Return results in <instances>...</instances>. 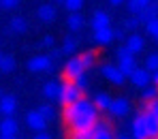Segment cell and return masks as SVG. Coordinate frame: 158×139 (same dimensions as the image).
Here are the masks:
<instances>
[{
    "label": "cell",
    "instance_id": "23",
    "mask_svg": "<svg viewBox=\"0 0 158 139\" xmlns=\"http://www.w3.org/2000/svg\"><path fill=\"white\" fill-rule=\"evenodd\" d=\"M62 54H66V56H73L75 52H77V39H73V36H66L64 41H62Z\"/></svg>",
    "mask_w": 158,
    "mask_h": 139
},
{
    "label": "cell",
    "instance_id": "19",
    "mask_svg": "<svg viewBox=\"0 0 158 139\" xmlns=\"http://www.w3.org/2000/svg\"><path fill=\"white\" fill-rule=\"evenodd\" d=\"M66 26L71 28V32H79L81 28L85 26V19H83V15L79 11H71L69 17H66Z\"/></svg>",
    "mask_w": 158,
    "mask_h": 139
},
{
    "label": "cell",
    "instance_id": "4",
    "mask_svg": "<svg viewBox=\"0 0 158 139\" xmlns=\"http://www.w3.org/2000/svg\"><path fill=\"white\" fill-rule=\"evenodd\" d=\"M128 111H131V101L124 99V96L111 99V103L107 107V113L113 116V118H124V116H128Z\"/></svg>",
    "mask_w": 158,
    "mask_h": 139
},
{
    "label": "cell",
    "instance_id": "22",
    "mask_svg": "<svg viewBox=\"0 0 158 139\" xmlns=\"http://www.w3.org/2000/svg\"><path fill=\"white\" fill-rule=\"evenodd\" d=\"M92 103L96 105V109H98V111H107L109 103H111V94H107V92H96L94 99H92Z\"/></svg>",
    "mask_w": 158,
    "mask_h": 139
},
{
    "label": "cell",
    "instance_id": "44",
    "mask_svg": "<svg viewBox=\"0 0 158 139\" xmlns=\"http://www.w3.org/2000/svg\"><path fill=\"white\" fill-rule=\"evenodd\" d=\"M0 62H2V52H0Z\"/></svg>",
    "mask_w": 158,
    "mask_h": 139
},
{
    "label": "cell",
    "instance_id": "13",
    "mask_svg": "<svg viewBox=\"0 0 158 139\" xmlns=\"http://www.w3.org/2000/svg\"><path fill=\"white\" fill-rule=\"evenodd\" d=\"M36 17L43 22V24H52L53 19L58 17V13H56V4H41L39 9H36Z\"/></svg>",
    "mask_w": 158,
    "mask_h": 139
},
{
    "label": "cell",
    "instance_id": "27",
    "mask_svg": "<svg viewBox=\"0 0 158 139\" xmlns=\"http://www.w3.org/2000/svg\"><path fill=\"white\" fill-rule=\"evenodd\" d=\"M143 26H145V32H148V34H150V36L158 43V17L150 19V22H145Z\"/></svg>",
    "mask_w": 158,
    "mask_h": 139
},
{
    "label": "cell",
    "instance_id": "17",
    "mask_svg": "<svg viewBox=\"0 0 158 139\" xmlns=\"http://www.w3.org/2000/svg\"><path fill=\"white\" fill-rule=\"evenodd\" d=\"M118 69L128 77L132 71L137 69V60H135V56L128 54V56H122V58H118Z\"/></svg>",
    "mask_w": 158,
    "mask_h": 139
},
{
    "label": "cell",
    "instance_id": "33",
    "mask_svg": "<svg viewBox=\"0 0 158 139\" xmlns=\"http://www.w3.org/2000/svg\"><path fill=\"white\" fill-rule=\"evenodd\" d=\"M139 24H141V22H139V17H137V15H132V17H128V19L124 22V30H131V32H135V30L139 28Z\"/></svg>",
    "mask_w": 158,
    "mask_h": 139
},
{
    "label": "cell",
    "instance_id": "16",
    "mask_svg": "<svg viewBox=\"0 0 158 139\" xmlns=\"http://www.w3.org/2000/svg\"><path fill=\"white\" fill-rule=\"evenodd\" d=\"M90 26H92V30H96V28H105V26H111V17L107 15L103 9H96V11H94V15H92V19H90Z\"/></svg>",
    "mask_w": 158,
    "mask_h": 139
},
{
    "label": "cell",
    "instance_id": "1",
    "mask_svg": "<svg viewBox=\"0 0 158 139\" xmlns=\"http://www.w3.org/2000/svg\"><path fill=\"white\" fill-rule=\"evenodd\" d=\"M62 118H64L66 126L71 128V133H77V131H90L92 124L101 118V111L96 109V105L92 101L81 96L75 103L64 105Z\"/></svg>",
    "mask_w": 158,
    "mask_h": 139
},
{
    "label": "cell",
    "instance_id": "37",
    "mask_svg": "<svg viewBox=\"0 0 158 139\" xmlns=\"http://www.w3.org/2000/svg\"><path fill=\"white\" fill-rule=\"evenodd\" d=\"M49 58H52V62L53 60H58V58H60V56H62V49H58V47H49Z\"/></svg>",
    "mask_w": 158,
    "mask_h": 139
},
{
    "label": "cell",
    "instance_id": "21",
    "mask_svg": "<svg viewBox=\"0 0 158 139\" xmlns=\"http://www.w3.org/2000/svg\"><path fill=\"white\" fill-rule=\"evenodd\" d=\"M9 32H13V34H26L28 32L26 17H11V22H9Z\"/></svg>",
    "mask_w": 158,
    "mask_h": 139
},
{
    "label": "cell",
    "instance_id": "34",
    "mask_svg": "<svg viewBox=\"0 0 158 139\" xmlns=\"http://www.w3.org/2000/svg\"><path fill=\"white\" fill-rule=\"evenodd\" d=\"M126 6H128V13H131V15H137V13L141 11L139 0H126Z\"/></svg>",
    "mask_w": 158,
    "mask_h": 139
},
{
    "label": "cell",
    "instance_id": "30",
    "mask_svg": "<svg viewBox=\"0 0 158 139\" xmlns=\"http://www.w3.org/2000/svg\"><path fill=\"white\" fill-rule=\"evenodd\" d=\"M145 69H148L150 73H154L158 69V54H150L145 58Z\"/></svg>",
    "mask_w": 158,
    "mask_h": 139
},
{
    "label": "cell",
    "instance_id": "43",
    "mask_svg": "<svg viewBox=\"0 0 158 139\" xmlns=\"http://www.w3.org/2000/svg\"><path fill=\"white\" fill-rule=\"evenodd\" d=\"M53 4H62V2H64V0H52Z\"/></svg>",
    "mask_w": 158,
    "mask_h": 139
},
{
    "label": "cell",
    "instance_id": "9",
    "mask_svg": "<svg viewBox=\"0 0 158 139\" xmlns=\"http://www.w3.org/2000/svg\"><path fill=\"white\" fill-rule=\"evenodd\" d=\"M101 73H103V77L109 79L113 86H122V83L126 82V75L118 69V64H105V66L101 69Z\"/></svg>",
    "mask_w": 158,
    "mask_h": 139
},
{
    "label": "cell",
    "instance_id": "14",
    "mask_svg": "<svg viewBox=\"0 0 158 139\" xmlns=\"http://www.w3.org/2000/svg\"><path fill=\"white\" fill-rule=\"evenodd\" d=\"M137 17H139L141 24H145V22H150V19L158 17V0H152L150 4H145V6L137 13Z\"/></svg>",
    "mask_w": 158,
    "mask_h": 139
},
{
    "label": "cell",
    "instance_id": "45",
    "mask_svg": "<svg viewBox=\"0 0 158 139\" xmlns=\"http://www.w3.org/2000/svg\"><path fill=\"white\" fill-rule=\"evenodd\" d=\"M0 4H2V0H0Z\"/></svg>",
    "mask_w": 158,
    "mask_h": 139
},
{
    "label": "cell",
    "instance_id": "18",
    "mask_svg": "<svg viewBox=\"0 0 158 139\" xmlns=\"http://www.w3.org/2000/svg\"><path fill=\"white\" fill-rule=\"evenodd\" d=\"M94 41L98 45H109L113 41V28L111 26H105V28H96L94 30Z\"/></svg>",
    "mask_w": 158,
    "mask_h": 139
},
{
    "label": "cell",
    "instance_id": "11",
    "mask_svg": "<svg viewBox=\"0 0 158 139\" xmlns=\"http://www.w3.org/2000/svg\"><path fill=\"white\" fill-rule=\"evenodd\" d=\"M128 77H131L132 86H137V88H143V86L152 83V73H150V71H148L145 66H143V69H139V66H137V69L132 71Z\"/></svg>",
    "mask_w": 158,
    "mask_h": 139
},
{
    "label": "cell",
    "instance_id": "29",
    "mask_svg": "<svg viewBox=\"0 0 158 139\" xmlns=\"http://www.w3.org/2000/svg\"><path fill=\"white\" fill-rule=\"evenodd\" d=\"M39 113H41L47 122H52L53 118H56V109H53L52 105H43V107H39Z\"/></svg>",
    "mask_w": 158,
    "mask_h": 139
},
{
    "label": "cell",
    "instance_id": "15",
    "mask_svg": "<svg viewBox=\"0 0 158 139\" xmlns=\"http://www.w3.org/2000/svg\"><path fill=\"white\" fill-rule=\"evenodd\" d=\"M124 45L128 47V52L131 54H141L143 52V47H145V41H143V36H139V34H131V36H126L124 39Z\"/></svg>",
    "mask_w": 158,
    "mask_h": 139
},
{
    "label": "cell",
    "instance_id": "12",
    "mask_svg": "<svg viewBox=\"0 0 158 139\" xmlns=\"http://www.w3.org/2000/svg\"><path fill=\"white\" fill-rule=\"evenodd\" d=\"M15 111H17V99H15V94L0 96V113L2 116H15Z\"/></svg>",
    "mask_w": 158,
    "mask_h": 139
},
{
    "label": "cell",
    "instance_id": "24",
    "mask_svg": "<svg viewBox=\"0 0 158 139\" xmlns=\"http://www.w3.org/2000/svg\"><path fill=\"white\" fill-rule=\"evenodd\" d=\"M152 99H158V86H143L141 88V101H152Z\"/></svg>",
    "mask_w": 158,
    "mask_h": 139
},
{
    "label": "cell",
    "instance_id": "26",
    "mask_svg": "<svg viewBox=\"0 0 158 139\" xmlns=\"http://www.w3.org/2000/svg\"><path fill=\"white\" fill-rule=\"evenodd\" d=\"M15 58L13 56H2V62H0V71L2 73H13L15 71Z\"/></svg>",
    "mask_w": 158,
    "mask_h": 139
},
{
    "label": "cell",
    "instance_id": "31",
    "mask_svg": "<svg viewBox=\"0 0 158 139\" xmlns=\"http://www.w3.org/2000/svg\"><path fill=\"white\" fill-rule=\"evenodd\" d=\"M73 82H75V86H77V88L81 90V92H88L90 83H88V77H85V73H81V75H79V77H75Z\"/></svg>",
    "mask_w": 158,
    "mask_h": 139
},
{
    "label": "cell",
    "instance_id": "3",
    "mask_svg": "<svg viewBox=\"0 0 158 139\" xmlns=\"http://www.w3.org/2000/svg\"><path fill=\"white\" fill-rule=\"evenodd\" d=\"M81 96H83V92L75 86V82H73V79H66V82H62V90H60V99H58V103L64 107V105L75 103L77 99H81Z\"/></svg>",
    "mask_w": 158,
    "mask_h": 139
},
{
    "label": "cell",
    "instance_id": "35",
    "mask_svg": "<svg viewBox=\"0 0 158 139\" xmlns=\"http://www.w3.org/2000/svg\"><path fill=\"white\" fill-rule=\"evenodd\" d=\"M56 45V39H53V34H45L43 39H41V47H45V49H49Z\"/></svg>",
    "mask_w": 158,
    "mask_h": 139
},
{
    "label": "cell",
    "instance_id": "7",
    "mask_svg": "<svg viewBox=\"0 0 158 139\" xmlns=\"http://www.w3.org/2000/svg\"><path fill=\"white\" fill-rule=\"evenodd\" d=\"M81 73H85V66L81 64L79 56H71V58L64 62V77H66V79H75Z\"/></svg>",
    "mask_w": 158,
    "mask_h": 139
},
{
    "label": "cell",
    "instance_id": "42",
    "mask_svg": "<svg viewBox=\"0 0 158 139\" xmlns=\"http://www.w3.org/2000/svg\"><path fill=\"white\" fill-rule=\"evenodd\" d=\"M109 2H111V4H115V6H118V4H122V2H126V0H109Z\"/></svg>",
    "mask_w": 158,
    "mask_h": 139
},
{
    "label": "cell",
    "instance_id": "25",
    "mask_svg": "<svg viewBox=\"0 0 158 139\" xmlns=\"http://www.w3.org/2000/svg\"><path fill=\"white\" fill-rule=\"evenodd\" d=\"M79 60H81V64L88 71V69H92L96 64V52H83V54H79Z\"/></svg>",
    "mask_w": 158,
    "mask_h": 139
},
{
    "label": "cell",
    "instance_id": "20",
    "mask_svg": "<svg viewBox=\"0 0 158 139\" xmlns=\"http://www.w3.org/2000/svg\"><path fill=\"white\" fill-rule=\"evenodd\" d=\"M60 90H62V83L60 82H47L43 86V96L49 99V101H58L60 99Z\"/></svg>",
    "mask_w": 158,
    "mask_h": 139
},
{
    "label": "cell",
    "instance_id": "36",
    "mask_svg": "<svg viewBox=\"0 0 158 139\" xmlns=\"http://www.w3.org/2000/svg\"><path fill=\"white\" fill-rule=\"evenodd\" d=\"M19 2H22V0H2L0 9H9V11H11V9H15V6H17Z\"/></svg>",
    "mask_w": 158,
    "mask_h": 139
},
{
    "label": "cell",
    "instance_id": "28",
    "mask_svg": "<svg viewBox=\"0 0 158 139\" xmlns=\"http://www.w3.org/2000/svg\"><path fill=\"white\" fill-rule=\"evenodd\" d=\"M141 109L150 111V113L156 118V122H158V99H152V101H143V107H141Z\"/></svg>",
    "mask_w": 158,
    "mask_h": 139
},
{
    "label": "cell",
    "instance_id": "40",
    "mask_svg": "<svg viewBox=\"0 0 158 139\" xmlns=\"http://www.w3.org/2000/svg\"><path fill=\"white\" fill-rule=\"evenodd\" d=\"M152 83H154V86H158V69L152 73Z\"/></svg>",
    "mask_w": 158,
    "mask_h": 139
},
{
    "label": "cell",
    "instance_id": "6",
    "mask_svg": "<svg viewBox=\"0 0 158 139\" xmlns=\"http://www.w3.org/2000/svg\"><path fill=\"white\" fill-rule=\"evenodd\" d=\"M17 133H19L17 120H15L13 116H4V118L0 120V137L2 139H13V137H17Z\"/></svg>",
    "mask_w": 158,
    "mask_h": 139
},
{
    "label": "cell",
    "instance_id": "38",
    "mask_svg": "<svg viewBox=\"0 0 158 139\" xmlns=\"http://www.w3.org/2000/svg\"><path fill=\"white\" fill-rule=\"evenodd\" d=\"M113 39H118V41H124V39H126V30H124V28H118V30H113Z\"/></svg>",
    "mask_w": 158,
    "mask_h": 139
},
{
    "label": "cell",
    "instance_id": "41",
    "mask_svg": "<svg viewBox=\"0 0 158 139\" xmlns=\"http://www.w3.org/2000/svg\"><path fill=\"white\" fill-rule=\"evenodd\" d=\"M150 2H152V0H139V4H141V9H143L145 4H150Z\"/></svg>",
    "mask_w": 158,
    "mask_h": 139
},
{
    "label": "cell",
    "instance_id": "39",
    "mask_svg": "<svg viewBox=\"0 0 158 139\" xmlns=\"http://www.w3.org/2000/svg\"><path fill=\"white\" fill-rule=\"evenodd\" d=\"M131 54V52H128V47H126V45H122V47H118V58H122V56H128ZM135 56V54H132Z\"/></svg>",
    "mask_w": 158,
    "mask_h": 139
},
{
    "label": "cell",
    "instance_id": "2",
    "mask_svg": "<svg viewBox=\"0 0 158 139\" xmlns=\"http://www.w3.org/2000/svg\"><path fill=\"white\" fill-rule=\"evenodd\" d=\"M131 137H135V139H158V122L150 111L141 109L132 118Z\"/></svg>",
    "mask_w": 158,
    "mask_h": 139
},
{
    "label": "cell",
    "instance_id": "8",
    "mask_svg": "<svg viewBox=\"0 0 158 139\" xmlns=\"http://www.w3.org/2000/svg\"><path fill=\"white\" fill-rule=\"evenodd\" d=\"M28 71H32V73H43V71H52V58L49 56H32L30 60H28Z\"/></svg>",
    "mask_w": 158,
    "mask_h": 139
},
{
    "label": "cell",
    "instance_id": "10",
    "mask_svg": "<svg viewBox=\"0 0 158 139\" xmlns=\"http://www.w3.org/2000/svg\"><path fill=\"white\" fill-rule=\"evenodd\" d=\"M26 124H28V128L34 131V133L47 128V120L39 113V109H32V111H28V113H26Z\"/></svg>",
    "mask_w": 158,
    "mask_h": 139
},
{
    "label": "cell",
    "instance_id": "5",
    "mask_svg": "<svg viewBox=\"0 0 158 139\" xmlns=\"http://www.w3.org/2000/svg\"><path fill=\"white\" fill-rule=\"evenodd\" d=\"M113 137V126L107 120H96L90 128V139H111Z\"/></svg>",
    "mask_w": 158,
    "mask_h": 139
},
{
    "label": "cell",
    "instance_id": "32",
    "mask_svg": "<svg viewBox=\"0 0 158 139\" xmlns=\"http://www.w3.org/2000/svg\"><path fill=\"white\" fill-rule=\"evenodd\" d=\"M66 9H69V13L71 11H81V6H83V0H64L62 2Z\"/></svg>",
    "mask_w": 158,
    "mask_h": 139
}]
</instances>
